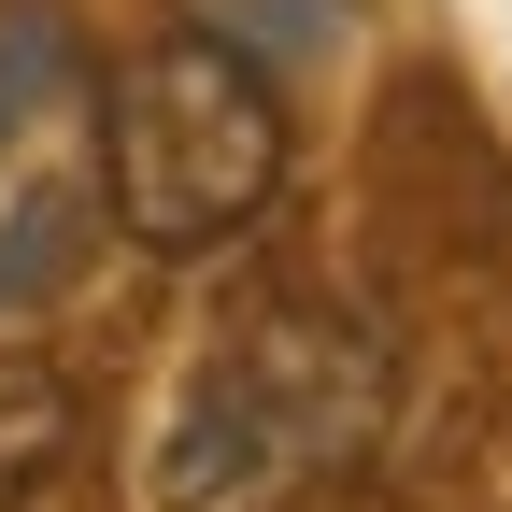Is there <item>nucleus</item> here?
<instances>
[{
	"mask_svg": "<svg viewBox=\"0 0 512 512\" xmlns=\"http://www.w3.org/2000/svg\"><path fill=\"white\" fill-rule=\"evenodd\" d=\"M285 200V86L228 29H157L100 86V214L143 256H228Z\"/></svg>",
	"mask_w": 512,
	"mask_h": 512,
	"instance_id": "obj_2",
	"label": "nucleus"
},
{
	"mask_svg": "<svg viewBox=\"0 0 512 512\" xmlns=\"http://www.w3.org/2000/svg\"><path fill=\"white\" fill-rule=\"evenodd\" d=\"M399 427V342L342 299H256L185 356L143 441V512H285Z\"/></svg>",
	"mask_w": 512,
	"mask_h": 512,
	"instance_id": "obj_1",
	"label": "nucleus"
},
{
	"mask_svg": "<svg viewBox=\"0 0 512 512\" xmlns=\"http://www.w3.org/2000/svg\"><path fill=\"white\" fill-rule=\"evenodd\" d=\"M57 72H72V15L57 0H0V143L57 100Z\"/></svg>",
	"mask_w": 512,
	"mask_h": 512,
	"instance_id": "obj_5",
	"label": "nucleus"
},
{
	"mask_svg": "<svg viewBox=\"0 0 512 512\" xmlns=\"http://www.w3.org/2000/svg\"><path fill=\"white\" fill-rule=\"evenodd\" d=\"M200 29H228L242 57H271V43H342V0H214Z\"/></svg>",
	"mask_w": 512,
	"mask_h": 512,
	"instance_id": "obj_6",
	"label": "nucleus"
},
{
	"mask_svg": "<svg viewBox=\"0 0 512 512\" xmlns=\"http://www.w3.org/2000/svg\"><path fill=\"white\" fill-rule=\"evenodd\" d=\"M57 456H72V370L43 356H0V512H15Z\"/></svg>",
	"mask_w": 512,
	"mask_h": 512,
	"instance_id": "obj_3",
	"label": "nucleus"
},
{
	"mask_svg": "<svg viewBox=\"0 0 512 512\" xmlns=\"http://www.w3.org/2000/svg\"><path fill=\"white\" fill-rule=\"evenodd\" d=\"M72 256H86V200H72V185H29V200L0 214V313H15V299H57Z\"/></svg>",
	"mask_w": 512,
	"mask_h": 512,
	"instance_id": "obj_4",
	"label": "nucleus"
}]
</instances>
